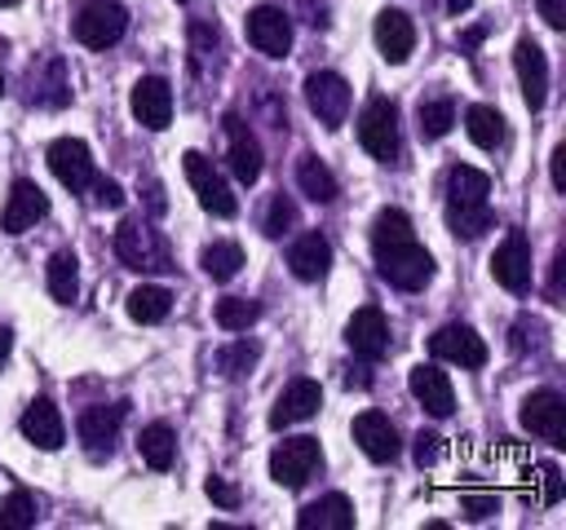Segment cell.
<instances>
[{
	"label": "cell",
	"instance_id": "obj_1",
	"mask_svg": "<svg viewBox=\"0 0 566 530\" xmlns=\"http://www.w3.org/2000/svg\"><path fill=\"white\" fill-rule=\"evenodd\" d=\"M371 252H376L380 278L402 287V292H420L433 278V256L416 243L411 216L398 212V208L376 212V221H371Z\"/></svg>",
	"mask_w": 566,
	"mask_h": 530
},
{
	"label": "cell",
	"instance_id": "obj_2",
	"mask_svg": "<svg viewBox=\"0 0 566 530\" xmlns=\"http://www.w3.org/2000/svg\"><path fill=\"white\" fill-rule=\"evenodd\" d=\"M71 26H75V40L84 49H111V44H119V35L128 26V13H124L119 0H84L75 9Z\"/></svg>",
	"mask_w": 566,
	"mask_h": 530
},
{
	"label": "cell",
	"instance_id": "obj_3",
	"mask_svg": "<svg viewBox=\"0 0 566 530\" xmlns=\"http://www.w3.org/2000/svg\"><path fill=\"white\" fill-rule=\"evenodd\" d=\"M358 141L380 163L398 159V106L389 97H371L363 106V115H358Z\"/></svg>",
	"mask_w": 566,
	"mask_h": 530
},
{
	"label": "cell",
	"instance_id": "obj_4",
	"mask_svg": "<svg viewBox=\"0 0 566 530\" xmlns=\"http://www.w3.org/2000/svg\"><path fill=\"white\" fill-rule=\"evenodd\" d=\"M115 252H119V261H124L128 269H137V274H146V269H172L168 243H164L150 225H142V221H124V225L115 230Z\"/></svg>",
	"mask_w": 566,
	"mask_h": 530
},
{
	"label": "cell",
	"instance_id": "obj_5",
	"mask_svg": "<svg viewBox=\"0 0 566 530\" xmlns=\"http://www.w3.org/2000/svg\"><path fill=\"white\" fill-rule=\"evenodd\" d=\"M318 464H323L318 437H287V442H279L274 455H270V477H274L279 486H287V490H296V486H305V481L314 477Z\"/></svg>",
	"mask_w": 566,
	"mask_h": 530
},
{
	"label": "cell",
	"instance_id": "obj_6",
	"mask_svg": "<svg viewBox=\"0 0 566 530\" xmlns=\"http://www.w3.org/2000/svg\"><path fill=\"white\" fill-rule=\"evenodd\" d=\"M181 168H186V181L195 186L203 212H212V216H234L239 212V199L230 194V186L221 181V172L212 168V159H203L199 150H186L181 155Z\"/></svg>",
	"mask_w": 566,
	"mask_h": 530
},
{
	"label": "cell",
	"instance_id": "obj_7",
	"mask_svg": "<svg viewBox=\"0 0 566 530\" xmlns=\"http://www.w3.org/2000/svg\"><path fill=\"white\" fill-rule=\"evenodd\" d=\"M305 102L323 128H340L349 115V84L336 71H314V75H305Z\"/></svg>",
	"mask_w": 566,
	"mask_h": 530
},
{
	"label": "cell",
	"instance_id": "obj_8",
	"mask_svg": "<svg viewBox=\"0 0 566 530\" xmlns=\"http://www.w3.org/2000/svg\"><path fill=\"white\" fill-rule=\"evenodd\" d=\"M522 428L544 437V442H553V446H562V437H566V398L553 393V389H535L522 402Z\"/></svg>",
	"mask_w": 566,
	"mask_h": 530
},
{
	"label": "cell",
	"instance_id": "obj_9",
	"mask_svg": "<svg viewBox=\"0 0 566 530\" xmlns=\"http://www.w3.org/2000/svg\"><path fill=\"white\" fill-rule=\"evenodd\" d=\"M49 168H53V177L71 190V194H80V190H88L93 186V155H88V146L80 141V137H57L53 146H49Z\"/></svg>",
	"mask_w": 566,
	"mask_h": 530
},
{
	"label": "cell",
	"instance_id": "obj_10",
	"mask_svg": "<svg viewBox=\"0 0 566 530\" xmlns=\"http://www.w3.org/2000/svg\"><path fill=\"white\" fill-rule=\"evenodd\" d=\"M429 353L442 358V362H455V367H482L486 362V340L464 322H447L429 336Z\"/></svg>",
	"mask_w": 566,
	"mask_h": 530
},
{
	"label": "cell",
	"instance_id": "obj_11",
	"mask_svg": "<svg viewBox=\"0 0 566 530\" xmlns=\"http://www.w3.org/2000/svg\"><path fill=\"white\" fill-rule=\"evenodd\" d=\"M243 26H248V40H252L256 53H265V57H287V49H292V22H287L283 9L256 4Z\"/></svg>",
	"mask_w": 566,
	"mask_h": 530
},
{
	"label": "cell",
	"instance_id": "obj_12",
	"mask_svg": "<svg viewBox=\"0 0 566 530\" xmlns=\"http://www.w3.org/2000/svg\"><path fill=\"white\" fill-rule=\"evenodd\" d=\"M128 106H133V119H137L142 128L159 132V128H168V119H172V84L159 80V75H142V80L133 84Z\"/></svg>",
	"mask_w": 566,
	"mask_h": 530
},
{
	"label": "cell",
	"instance_id": "obj_13",
	"mask_svg": "<svg viewBox=\"0 0 566 530\" xmlns=\"http://www.w3.org/2000/svg\"><path fill=\"white\" fill-rule=\"evenodd\" d=\"M491 274H495V283L504 292H526L531 287V243H526L522 230L504 234V243L491 256Z\"/></svg>",
	"mask_w": 566,
	"mask_h": 530
},
{
	"label": "cell",
	"instance_id": "obj_14",
	"mask_svg": "<svg viewBox=\"0 0 566 530\" xmlns=\"http://www.w3.org/2000/svg\"><path fill=\"white\" fill-rule=\"evenodd\" d=\"M44 212H49V194L35 181L22 177V181L9 186V199H4V212H0V230L4 234H27Z\"/></svg>",
	"mask_w": 566,
	"mask_h": 530
},
{
	"label": "cell",
	"instance_id": "obj_15",
	"mask_svg": "<svg viewBox=\"0 0 566 530\" xmlns=\"http://www.w3.org/2000/svg\"><path fill=\"white\" fill-rule=\"evenodd\" d=\"M119 420H124V402H97V406H84L80 420H75V433L84 442L88 455H111L115 437H119Z\"/></svg>",
	"mask_w": 566,
	"mask_h": 530
},
{
	"label": "cell",
	"instance_id": "obj_16",
	"mask_svg": "<svg viewBox=\"0 0 566 530\" xmlns=\"http://www.w3.org/2000/svg\"><path fill=\"white\" fill-rule=\"evenodd\" d=\"M345 340H349V349H354L358 358H367V362L385 358V353H389V322H385V314H380L376 305L354 309V318L345 322Z\"/></svg>",
	"mask_w": 566,
	"mask_h": 530
},
{
	"label": "cell",
	"instance_id": "obj_17",
	"mask_svg": "<svg viewBox=\"0 0 566 530\" xmlns=\"http://www.w3.org/2000/svg\"><path fill=\"white\" fill-rule=\"evenodd\" d=\"M407 389H411V398L433 415V420H447L451 411H455V389H451V380H447V371H438L433 362H420V367H411V375H407Z\"/></svg>",
	"mask_w": 566,
	"mask_h": 530
},
{
	"label": "cell",
	"instance_id": "obj_18",
	"mask_svg": "<svg viewBox=\"0 0 566 530\" xmlns=\"http://www.w3.org/2000/svg\"><path fill=\"white\" fill-rule=\"evenodd\" d=\"M513 66H517V80H522V97H526V106H531V110H539V106L548 102V57H544V49H539L531 35H522V40H517V49H513Z\"/></svg>",
	"mask_w": 566,
	"mask_h": 530
},
{
	"label": "cell",
	"instance_id": "obj_19",
	"mask_svg": "<svg viewBox=\"0 0 566 530\" xmlns=\"http://www.w3.org/2000/svg\"><path fill=\"white\" fill-rule=\"evenodd\" d=\"M318 406H323V389H318V380H292V384L279 393L274 411H270V428L301 424V420L318 415Z\"/></svg>",
	"mask_w": 566,
	"mask_h": 530
},
{
	"label": "cell",
	"instance_id": "obj_20",
	"mask_svg": "<svg viewBox=\"0 0 566 530\" xmlns=\"http://www.w3.org/2000/svg\"><path fill=\"white\" fill-rule=\"evenodd\" d=\"M354 442H358V451H363L367 459H376V464L398 459V428H394L389 415H380V411H363V415L354 420Z\"/></svg>",
	"mask_w": 566,
	"mask_h": 530
},
{
	"label": "cell",
	"instance_id": "obj_21",
	"mask_svg": "<svg viewBox=\"0 0 566 530\" xmlns=\"http://www.w3.org/2000/svg\"><path fill=\"white\" fill-rule=\"evenodd\" d=\"M371 31H376V49H380L385 62H407V57H411V49H416V26H411V18H407L402 9H380Z\"/></svg>",
	"mask_w": 566,
	"mask_h": 530
},
{
	"label": "cell",
	"instance_id": "obj_22",
	"mask_svg": "<svg viewBox=\"0 0 566 530\" xmlns=\"http://www.w3.org/2000/svg\"><path fill=\"white\" fill-rule=\"evenodd\" d=\"M18 428H22V437H27L31 446H40V451H57V446L66 442V424H62V415H57V406H53L49 398H35V402L22 411Z\"/></svg>",
	"mask_w": 566,
	"mask_h": 530
},
{
	"label": "cell",
	"instance_id": "obj_23",
	"mask_svg": "<svg viewBox=\"0 0 566 530\" xmlns=\"http://www.w3.org/2000/svg\"><path fill=\"white\" fill-rule=\"evenodd\" d=\"M221 124H226V137H230V172L243 186H252L261 177V141L252 137V128L239 115H226Z\"/></svg>",
	"mask_w": 566,
	"mask_h": 530
},
{
	"label": "cell",
	"instance_id": "obj_24",
	"mask_svg": "<svg viewBox=\"0 0 566 530\" xmlns=\"http://www.w3.org/2000/svg\"><path fill=\"white\" fill-rule=\"evenodd\" d=\"M287 265H292V274H296L301 283H318V278L327 274V265H332V243H327L318 230H310V234H301V239L292 243Z\"/></svg>",
	"mask_w": 566,
	"mask_h": 530
},
{
	"label": "cell",
	"instance_id": "obj_25",
	"mask_svg": "<svg viewBox=\"0 0 566 530\" xmlns=\"http://www.w3.org/2000/svg\"><path fill=\"white\" fill-rule=\"evenodd\" d=\"M296 530H354V508L345 495H323L296 512Z\"/></svg>",
	"mask_w": 566,
	"mask_h": 530
},
{
	"label": "cell",
	"instance_id": "obj_26",
	"mask_svg": "<svg viewBox=\"0 0 566 530\" xmlns=\"http://www.w3.org/2000/svg\"><path fill=\"white\" fill-rule=\"evenodd\" d=\"M296 186H301V194H305L310 203H332V199L340 194L332 168H327L318 155H301V159H296Z\"/></svg>",
	"mask_w": 566,
	"mask_h": 530
},
{
	"label": "cell",
	"instance_id": "obj_27",
	"mask_svg": "<svg viewBox=\"0 0 566 530\" xmlns=\"http://www.w3.org/2000/svg\"><path fill=\"white\" fill-rule=\"evenodd\" d=\"M124 309H128V318H133V322H164V318H168V309H172V292H168V287H159V283H142V287H133V292H128Z\"/></svg>",
	"mask_w": 566,
	"mask_h": 530
},
{
	"label": "cell",
	"instance_id": "obj_28",
	"mask_svg": "<svg viewBox=\"0 0 566 530\" xmlns=\"http://www.w3.org/2000/svg\"><path fill=\"white\" fill-rule=\"evenodd\" d=\"M464 132H469V141H473V146L495 150V146L504 141V115H500L495 106L478 102V106H469V110H464Z\"/></svg>",
	"mask_w": 566,
	"mask_h": 530
},
{
	"label": "cell",
	"instance_id": "obj_29",
	"mask_svg": "<svg viewBox=\"0 0 566 530\" xmlns=\"http://www.w3.org/2000/svg\"><path fill=\"white\" fill-rule=\"evenodd\" d=\"M137 451H142V459H146L155 473H164V468H172V459H177V437H172V428H168L164 420H155V424L142 428Z\"/></svg>",
	"mask_w": 566,
	"mask_h": 530
},
{
	"label": "cell",
	"instance_id": "obj_30",
	"mask_svg": "<svg viewBox=\"0 0 566 530\" xmlns=\"http://www.w3.org/2000/svg\"><path fill=\"white\" fill-rule=\"evenodd\" d=\"M491 194V177L469 168V163H455L447 172V203H486Z\"/></svg>",
	"mask_w": 566,
	"mask_h": 530
},
{
	"label": "cell",
	"instance_id": "obj_31",
	"mask_svg": "<svg viewBox=\"0 0 566 530\" xmlns=\"http://www.w3.org/2000/svg\"><path fill=\"white\" fill-rule=\"evenodd\" d=\"M416 124H420V137H424V141L447 137V132H451V124H455V102H451L447 93L424 97V102L416 106Z\"/></svg>",
	"mask_w": 566,
	"mask_h": 530
},
{
	"label": "cell",
	"instance_id": "obj_32",
	"mask_svg": "<svg viewBox=\"0 0 566 530\" xmlns=\"http://www.w3.org/2000/svg\"><path fill=\"white\" fill-rule=\"evenodd\" d=\"M199 265H203V274H208L212 283H230V278L239 274V265H243V247L230 243V239L208 243V247L199 252Z\"/></svg>",
	"mask_w": 566,
	"mask_h": 530
},
{
	"label": "cell",
	"instance_id": "obj_33",
	"mask_svg": "<svg viewBox=\"0 0 566 530\" xmlns=\"http://www.w3.org/2000/svg\"><path fill=\"white\" fill-rule=\"evenodd\" d=\"M44 278H49V296L71 305L80 296V269H75V256L71 252H53L49 265H44Z\"/></svg>",
	"mask_w": 566,
	"mask_h": 530
},
{
	"label": "cell",
	"instance_id": "obj_34",
	"mask_svg": "<svg viewBox=\"0 0 566 530\" xmlns=\"http://www.w3.org/2000/svg\"><path fill=\"white\" fill-rule=\"evenodd\" d=\"M447 225L455 239H482L491 230V208L486 203H447Z\"/></svg>",
	"mask_w": 566,
	"mask_h": 530
},
{
	"label": "cell",
	"instance_id": "obj_35",
	"mask_svg": "<svg viewBox=\"0 0 566 530\" xmlns=\"http://www.w3.org/2000/svg\"><path fill=\"white\" fill-rule=\"evenodd\" d=\"M256 318H261V305L248 300V296H226V300H217V327H221V331H248Z\"/></svg>",
	"mask_w": 566,
	"mask_h": 530
},
{
	"label": "cell",
	"instance_id": "obj_36",
	"mask_svg": "<svg viewBox=\"0 0 566 530\" xmlns=\"http://www.w3.org/2000/svg\"><path fill=\"white\" fill-rule=\"evenodd\" d=\"M256 358H261V349H256L252 340H234V344L217 349V371H221L226 380H239V375H248V371L256 367Z\"/></svg>",
	"mask_w": 566,
	"mask_h": 530
},
{
	"label": "cell",
	"instance_id": "obj_37",
	"mask_svg": "<svg viewBox=\"0 0 566 530\" xmlns=\"http://www.w3.org/2000/svg\"><path fill=\"white\" fill-rule=\"evenodd\" d=\"M35 526V495L31 490H13L0 504V530H31Z\"/></svg>",
	"mask_w": 566,
	"mask_h": 530
},
{
	"label": "cell",
	"instance_id": "obj_38",
	"mask_svg": "<svg viewBox=\"0 0 566 530\" xmlns=\"http://www.w3.org/2000/svg\"><path fill=\"white\" fill-rule=\"evenodd\" d=\"M292 225H296V203H292L287 194H274L270 208H265V221H261L265 239H279V234H287Z\"/></svg>",
	"mask_w": 566,
	"mask_h": 530
},
{
	"label": "cell",
	"instance_id": "obj_39",
	"mask_svg": "<svg viewBox=\"0 0 566 530\" xmlns=\"http://www.w3.org/2000/svg\"><path fill=\"white\" fill-rule=\"evenodd\" d=\"M208 499L217 504V508H226V512H234L239 504H243V495H239V486L234 481H226V477H208Z\"/></svg>",
	"mask_w": 566,
	"mask_h": 530
},
{
	"label": "cell",
	"instance_id": "obj_40",
	"mask_svg": "<svg viewBox=\"0 0 566 530\" xmlns=\"http://www.w3.org/2000/svg\"><path fill=\"white\" fill-rule=\"evenodd\" d=\"M460 508H464L469 521H482V517H491V512L500 508V495H495V490H486V495H464Z\"/></svg>",
	"mask_w": 566,
	"mask_h": 530
},
{
	"label": "cell",
	"instance_id": "obj_41",
	"mask_svg": "<svg viewBox=\"0 0 566 530\" xmlns=\"http://www.w3.org/2000/svg\"><path fill=\"white\" fill-rule=\"evenodd\" d=\"M217 31L212 26H203V22H195L190 26V49H195V57H208V53H217Z\"/></svg>",
	"mask_w": 566,
	"mask_h": 530
},
{
	"label": "cell",
	"instance_id": "obj_42",
	"mask_svg": "<svg viewBox=\"0 0 566 530\" xmlns=\"http://www.w3.org/2000/svg\"><path fill=\"white\" fill-rule=\"evenodd\" d=\"M93 199H97V208H124V190L106 177H93Z\"/></svg>",
	"mask_w": 566,
	"mask_h": 530
},
{
	"label": "cell",
	"instance_id": "obj_43",
	"mask_svg": "<svg viewBox=\"0 0 566 530\" xmlns=\"http://www.w3.org/2000/svg\"><path fill=\"white\" fill-rule=\"evenodd\" d=\"M438 451H442V437L420 428V433H416V464H420V468H429V464L438 459Z\"/></svg>",
	"mask_w": 566,
	"mask_h": 530
},
{
	"label": "cell",
	"instance_id": "obj_44",
	"mask_svg": "<svg viewBox=\"0 0 566 530\" xmlns=\"http://www.w3.org/2000/svg\"><path fill=\"white\" fill-rule=\"evenodd\" d=\"M539 481H544L539 504H557L562 499V468L557 464H539Z\"/></svg>",
	"mask_w": 566,
	"mask_h": 530
},
{
	"label": "cell",
	"instance_id": "obj_45",
	"mask_svg": "<svg viewBox=\"0 0 566 530\" xmlns=\"http://www.w3.org/2000/svg\"><path fill=\"white\" fill-rule=\"evenodd\" d=\"M535 4H539V18L553 31H566V0H535Z\"/></svg>",
	"mask_w": 566,
	"mask_h": 530
},
{
	"label": "cell",
	"instance_id": "obj_46",
	"mask_svg": "<svg viewBox=\"0 0 566 530\" xmlns=\"http://www.w3.org/2000/svg\"><path fill=\"white\" fill-rule=\"evenodd\" d=\"M553 186L566 190V146H553Z\"/></svg>",
	"mask_w": 566,
	"mask_h": 530
},
{
	"label": "cell",
	"instance_id": "obj_47",
	"mask_svg": "<svg viewBox=\"0 0 566 530\" xmlns=\"http://www.w3.org/2000/svg\"><path fill=\"white\" fill-rule=\"evenodd\" d=\"M478 40H482V26H473V31H464V35H460V44H464V49H473Z\"/></svg>",
	"mask_w": 566,
	"mask_h": 530
},
{
	"label": "cell",
	"instance_id": "obj_48",
	"mask_svg": "<svg viewBox=\"0 0 566 530\" xmlns=\"http://www.w3.org/2000/svg\"><path fill=\"white\" fill-rule=\"evenodd\" d=\"M9 344H13V336L0 327V367H4V358H9Z\"/></svg>",
	"mask_w": 566,
	"mask_h": 530
},
{
	"label": "cell",
	"instance_id": "obj_49",
	"mask_svg": "<svg viewBox=\"0 0 566 530\" xmlns=\"http://www.w3.org/2000/svg\"><path fill=\"white\" fill-rule=\"evenodd\" d=\"M469 4H473V0H447V9H451V13H464Z\"/></svg>",
	"mask_w": 566,
	"mask_h": 530
},
{
	"label": "cell",
	"instance_id": "obj_50",
	"mask_svg": "<svg viewBox=\"0 0 566 530\" xmlns=\"http://www.w3.org/2000/svg\"><path fill=\"white\" fill-rule=\"evenodd\" d=\"M9 4H18V0H0V9H9Z\"/></svg>",
	"mask_w": 566,
	"mask_h": 530
},
{
	"label": "cell",
	"instance_id": "obj_51",
	"mask_svg": "<svg viewBox=\"0 0 566 530\" xmlns=\"http://www.w3.org/2000/svg\"><path fill=\"white\" fill-rule=\"evenodd\" d=\"M0 93H4V75H0Z\"/></svg>",
	"mask_w": 566,
	"mask_h": 530
}]
</instances>
